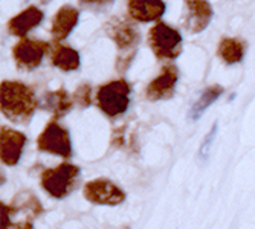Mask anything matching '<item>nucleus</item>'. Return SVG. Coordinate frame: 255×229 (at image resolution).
I'll return each mask as SVG.
<instances>
[{
    "label": "nucleus",
    "mask_w": 255,
    "mask_h": 229,
    "mask_svg": "<svg viewBox=\"0 0 255 229\" xmlns=\"http://www.w3.org/2000/svg\"><path fill=\"white\" fill-rule=\"evenodd\" d=\"M177 67L170 64L162 69V72L147 86L145 97L150 101H159V100H168L174 95L176 84H177Z\"/></svg>",
    "instance_id": "obj_10"
},
{
    "label": "nucleus",
    "mask_w": 255,
    "mask_h": 229,
    "mask_svg": "<svg viewBox=\"0 0 255 229\" xmlns=\"http://www.w3.org/2000/svg\"><path fill=\"white\" fill-rule=\"evenodd\" d=\"M217 130H219V122H214V125L211 127V130L208 131V134L205 136V139L200 145L199 150V157L202 160H208L211 156V150H213V144L216 141V136H217Z\"/></svg>",
    "instance_id": "obj_19"
},
{
    "label": "nucleus",
    "mask_w": 255,
    "mask_h": 229,
    "mask_svg": "<svg viewBox=\"0 0 255 229\" xmlns=\"http://www.w3.org/2000/svg\"><path fill=\"white\" fill-rule=\"evenodd\" d=\"M38 148L51 154L69 157L72 153V145L67 130L55 121L49 122L38 137Z\"/></svg>",
    "instance_id": "obj_6"
},
{
    "label": "nucleus",
    "mask_w": 255,
    "mask_h": 229,
    "mask_svg": "<svg viewBox=\"0 0 255 229\" xmlns=\"http://www.w3.org/2000/svg\"><path fill=\"white\" fill-rule=\"evenodd\" d=\"M165 11L167 5L164 0H130L128 2L130 17L141 23L159 21Z\"/></svg>",
    "instance_id": "obj_12"
},
{
    "label": "nucleus",
    "mask_w": 255,
    "mask_h": 229,
    "mask_svg": "<svg viewBox=\"0 0 255 229\" xmlns=\"http://www.w3.org/2000/svg\"><path fill=\"white\" fill-rule=\"evenodd\" d=\"M75 100L80 103V106H84V107L90 104V87L87 84L81 86L75 92Z\"/></svg>",
    "instance_id": "obj_21"
},
{
    "label": "nucleus",
    "mask_w": 255,
    "mask_h": 229,
    "mask_svg": "<svg viewBox=\"0 0 255 229\" xmlns=\"http://www.w3.org/2000/svg\"><path fill=\"white\" fill-rule=\"evenodd\" d=\"M48 49H49V44L46 41L23 38L14 46L12 55L20 69L34 71V69H37L41 64L43 57L48 52Z\"/></svg>",
    "instance_id": "obj_7"
},
{
    "label": "nucleus",
    "mask_w": 255,
    "mask_h": 229,
    "mask_svg": "<svg viewBox=\"0 0 255 229\" xmlns=\"http://www.w3.org/2000/svg\"><path fill=\"white\" fill-rule=\"evenodd\" d=\"M84 197L92 203L107 206H117L126 200L124 191L107 179H95L86 183Z\"/></svg>",
    "instance_id": "obj_8"
},
{
    "label": "nucleus",
    "mask_w": 255,
    "mask_h": 229,
    "mask_svg": "<svg viewBox=\"0 0 255 229\" xmlns=\"http://www.w3.org/2000/svg\"><path fill=\"white\" fill-rule=\"evenodd\" d=\"M98 107L110 118L126 113L130 104V84L126 80L110 81L98 89Z\"/></svg>",
    "instance_id": "obj_2"
},
{
    "label": "nucleus",
    "mask_w": 255,
    "mask_h": 229,
    "mask_svg": "<svg viewBox=\"0 0 255 229\" xmlns=\"http://www.w3.org/2000/svg\"><path fill=\"white\" fill-rule=\"evenodd\" d=\"M44 14L37 6H29L21 11L15 17H12L8 23V32L15 37H25L34 28H37L43 21Z\"/></svg>",
    "instance_id": "obj_13"
},
{
    "label": "nucleus",
    "mask_w": 255,
    "mask_h": 229,
    "mask_svg": "<svg viewBox=\"0 0 255 229\" xmlns=\"http://www.w3.org/2000/svg\"><path fill=\"white\" fill-rule=\"evenodd\" d=\"M0 107L6 118L15 122H26L37 107V100L29 86L18 81L0 84Z\"/></svg>",
    "instance_id": "obj_1"
},
{
    "label": "nucleus",
    "mask_w": 255,
    "mask_h": 229,
    "mask_svg": "<svg viewBox=\"0 0 255 229\" xmlns=\"http://www.w3.org/2000/svg\"><path fill=\"white\" fill-rule=\"evenodd\" d=\"M80 20V11L71 5H64L58 9L52 20L51 34L55 41H61L67 38V35L74 31V28L78 25Z\"/></svg>",
    "instance_id": "obj_14"
},
{
    "label": "nucleus",
    "mask_w": 255,
    "mask_h": 229,
    "mask_svg": "<svg viewBox=\"0 0 255 229\" xmlns=\"http://www.w3.org/2000/svg\"><path fill=\"white\" fill-rule=\"evenodd\" d=\"M187 15L183 18V26L190 34H199L208 28L213 18V8L206 0H185Z\"/></svg>",
    "instance_id": "obj_9"
},
{
    "label": "nucleus",
    "mask_w": 255,
    "mask_h": 229,
    "mask_svg": "<svg viewBox=\"0 0 255 229\" xmlns=\"http://www.w3.org/2000/svg\"><path fill=\"white\" fill-rule=\"evenodd\" d=\"M43 104H44L46 109L51 110L55 114V118H58V116H63V114H66L69 110H71L72 100L69 98V94L66 90L60 89V90L46 94Z\"/></svg>",
    "instance_id": "obj_18"
},
{
    "label": "nucleus",
    "mask_w": 255,
    "mask_h": 229,
    "mask_svg": "<svg viewBox=\"0 0 255 229\" xmlns=\"http://www.w3.org/2000/svg\"><path fill=\"white\" fill-rule=\"evenodd\" d=\"M115 3V0H80L83 8H89L94 11H106Z\"/></svg>",
    "instance_id": "obj_20"
},
{
    "label": "nucleus",
    "mask_w": 255,
    "mask_h": 229,
    "mask_svg": "<svg viewBox=\"0 0 255 229\" xmlns=\"http://www.w3.org/2000/svg\"><path fill=\"white\" fill-rule=\"evenodd\" d=\"M25 144H26L25 134L3 127L2 133H0V154H2V162L6 165H15L20 160Z\"/></svg>",
    "instance_id": "obj_11"
},
{
    "label": "nucleus",
    "mask_w": 255,
    "mask_h": 229,
    "mask_svg": "<svg viewBox=\"0 0 255 229\" xmlns=\"http://www.w3.org/2000/svg\"><path fill=\"white\" fill-rule=\"evenodd\" d=\"M80 174V168L71 164H61L57 168H49L41 174V185L55 199H63L71 193L75 180Z\"/></svg>",
    "instance_id": "obj_5"
},
{
    "label": "nucleus",
    "mask_w": 255,
    "mask_h": 229,
    "mask_svg": "<svg viewBox=\"0 0 255 229\" xmlns=\"http://www.w3.org/2000/svg\"><path fill=\"white\" fill-rule=\"evenodd\" d=\"M148 44L159 60H174L182 52V35L164 21H157L148 32Z\"/></svg>",
    "instance_id": "obj_3"
},
{
    "label": "nucleus",
    "mask_w": 255,
    "mask_h": 229,
    "mask_svg": "<svg viewBox=\"0 0 255 229\" xmlns=\"http://www.w3.org/2000/svg\"><path fill=\"white\" fill-rule=\"evenodd\" d=\"M52 64L64 72L77 71L80 67V54L71 46L55 44L52 49Z\"/></svg>",
    "instance_id": "obj_16"
},
{
    "label": "nucleus",
    "mask_w": 255,
    "mask_h": 229,
    "mask_svg": "<svg viewBox=\"0 0 255 229\" xmlns=\"http://www.w3.org/2000/svg\"><path fill=\"white\" fill-rule=\"evenodd\" d=\"M223 92H225V89L222 86H219V84L206 87L202 92V95L199 97V100L191 107V110H190V118L193 121H197L199 118H202V114L208 110V107H210L213 103H216L223 95Z\"/></svg>",
    "instance_id": "obj_17"
},
{
    "label": "nucleus",
    "mask_w": 255,
    "mask_h": 229,
    "mask_svg": "<svg viewBox=\"0 0 255 229\" xmlns=\"http://www.w3.org/2000/svg\"><path fill=\"white\" fill-rule=\"evenodd\" d=\"M106 31L121 52L120 61L126 60V63L128 64L130 60L134 57L139 41H141V34L137 32L136 26L127 20L113 18L107 23Z\"/></svg>",
    "instance_id": "obj_4"
},
{
    "label": "nucleus",
    "mask_w": 255,
    "mask_h": 229,
    "mask_svg": "<svg viewBox=\"0 0 255 229\" xmlns=\"http://www.w3.org/2000/svg\"><path fill=\"white\" fill-rule=\"evenodd\" d=\"M245 51H246V44L243 40H240L237 37H228L220 41L217 55L226 64H236L243 60Z\"/></svg>",
    "instance_id": "obj_15"
}]
</instances>
